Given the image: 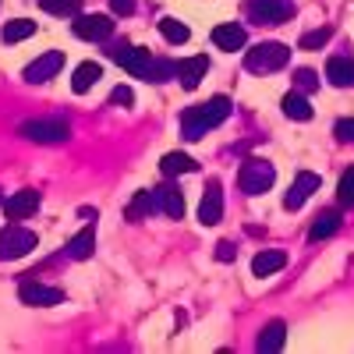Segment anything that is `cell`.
Instances as JSON below:
<instances>
[{
	"label": "cell",
	"instance_id": "obj_28",
	"mask_svg": "<svg viewBox=\"0 0 354 354\" xmlns=\"http://www.w3.org/2000/svg\"><path fill=\"white\" fill-rule=\"evenodd\" d=\"M39 8L46 11V15H57V18H75L78 15V8H82V0H39Z\"/></svg>",
	"mask_w": 354,
	"mask_h": 354
},
{
	"label": "cell",
	"instance_id": "obj_3",
	"mask_svg": "<svg viewBox=\"0 0 354 354\" xmlns=\"http://www.w3.org/2000/svg\"><path fill=\"white\" fill-rule=\"evenodd\" d=\"M273 181H277L273 163H266V160H259V156H252V160H245V163H241L238 185H241V192H245V195H266V192L273 188Z\"/></svg>",
	"mask_w": 354,
	"mask_h": 354
},
{
	"label": "cell",
	"instance_id": "obj_18",
	"mask_svg": "<svg viewBox=\"0 0 354 354\" xmlns=\"http://www.w3.org/2000/svg\"><path fill=\"white\" fill-rule=\"evenodd\" d=\"M156 202H160V213H167L170 220H181L185 216V195L177 192V188H170V185L156 188Z\"/></svg>",
	"mask_w": 354,
	"mask_h": 354
},
{
	"label": "cell",
	"instance_id": "obj_26",
	"mask_svg": "<svg viewBox=\"0 0 354 354\" xmlns=\"http://www.w3.org/2000/svg\"><path fill=\"white\" fill-rule=\"evenodd\" d=\"M32 32H36V21L15 18V21H8L4 28H0V39H4V43H21V39H28Z\"/></svg>",
	"mask_w": 354,
	"mask_h": 354
},
{
	"label": "cell",
	"instance_id": "obj_25",
	"mask_svg": "<svg viewBox=\"0 0 354 354\" xmlns=\"http://www.w3.org/2000/svg\"><path fill=\"white\" fill-rule=\"evenodd\" d=\"M337 230H340V213H322L312 223V230H308V241H326V238H333Z\"/></svg>",
	"mask_w": 354,
	"mask_h": 354
},
{
	"label": "cell",
	"instance_id": "obj_21",
	"mask_svg": "<svg viewBox=\"0 0 354 354\" xmlns=\"http://www.w3.org/2000/svg\"><path fill=\"white\" fill-rule=\"evenodd\" d=\"M283 113L290 117V121H312V103H308V96L305 93H287L283 96Z\"/></svg>",
	"mask_w": 354,
	"mask_h": 354
},
{
	"label": "cell",
	"instance_id": "obj_5",
	"mask_svg": "<svg viewBox=\"0 0 354 354\" xmlns=\"http://www.w3.org/2000/svg\"><path fill=\"white\" fill-rule=\"evenodd\" d=\"M39 245V238L32 230H25L21 223H8L0 230V259H21Z\"/></svg>",
	"mask_w": 354,
	"mask_h": 354
},
{
	"label": "cell",
	"instance_id": "obj_9",
	"mask_svg": "<svg viewBox=\"0 0 354 354\" xmlns=\"http://www.w3.org/2000/svg\"><path fill=\"white\" fill-rule=\"evenodd\" d=\"M223 220V192H220V181L209 177V185L202 192V202H198V223L202 227H216Z\"/></svg>",
	"mask_w": 354,
	"mask_h": 354
},
{
	"label": "cell",
	"instance_id": "obj_30",
	"mask_svg": "<svg viewBox=\"0 0 354 354\" xmlns=\"http://www.w3.org/2000/svg\"><path fill=\"white\" fill-rule=\"evenodd\" d=\"M330 36H333V28H315V32H305L298 39V46L301 50H322V46L330 43Z\"/></svg>",
	"mask_w": 354,
	"mask_h": 354
},
{
	"label": "cell",
	"instance_id": "obj_15",
	"mask_svg": "<svg viewBox=\"0 0 354 354\" xmlns=\"http://www.w3.org/2000/svg\"><path fill=\"white\" fill-rule=\"evenodd\" d=\"M213 43L220 50H241L248 43V32H245V25H234V21H223L213 28Z\"/></svg>",
	"mask_w": 354,
	"mask_h": 354
},
{
	"label": "cell",
	"instance_id": "obj_6",
	"mask_svg": "<svg viewBox=\"0 0 354 354\" xmlns=\"http://www.w3.org/2000/svg\"><path fill=\"white\" fill-rule=\"evenodd\" d=\"M18 135L28 142H39V145H53V142H68L71 128L64 121H57V117H50V121H25L18 128Z\"/></svg>",
	"mask_w": 354,
	"mask_h": 354
},
{
	"label": "cell",
	"instance_id": "obj_20",
	"mask_svg": "<svg viewBox=\"0 0 354 354\" xmlns=\"http://www.w3.org/2000/svg\"><path fill=\"white\" fill-rule=\"evenodd\" d=\"M100 78H103V68H100L96 61H85V64H78V68H75L71 88H75V93H88V88H93Z\"/></svg>",
	"mask_w": 354,
	"mask_h": 354
},
{
	"label": "cell",
	"instance_id": "obj_7",
	"mask_svg": "<svg viewBox=\"0 0 354 354\" xmlns=\"http://www.w3.org/2000/svg\"><path fill=\"white\" fill-rule=\"evenodd\" d=\"M245 11H248V18L259 21V25H280V21L290 18L294 0H248Z\"/></svg>",
	"mask_w": 354,
	"mask_h": 354
},
{
	"label": "cell",
	"instance_id": "obj_36",
	"mask_svg": "<svg viewBox=\"0 0 354 354\" xmlns=\"http://www.w3.org/2000/svg\"><path fill=\"white\" fill-rule=\"evenodd\" d=\"M216 259H220V262H230V259H234V245H230V241H220V245H216Z\"/></svg>",
	"mask_w": 354,
	"mask_h": 354
},
{
	"label": "cell",
	"instance_id": "obj_11",
	"mask_svg": "<svg viewBox=\"0 0 354 354\" xmlns=\"http://www.w3.org/2000/svg\"><path fill=\"white\" fill-rule=\"evenodd\" d=\"M18 298L32 308H50V305H61L64 301V290L61 287H43V283H21L18 287Z\"/></svg>",
	"mask_w": 354,
	"mask_h": 354
},
{
	"label": "cell",
	"instance_id": "obj_4",
	"mask_svg": "<svg viewBox=\"0 0 354 354\" xmlns=\"http://www.w3.org/2000/svg\"><path fill=\"white\" fill-rule=\"evenodd\" d=\"M106 53H110L113 64H121V68H124L128 75H135V78H145V71H149V64H153V53L142 50V46H135V43H128V39L113 43Z\"/></svg>",
	"mask_w": 354,
	"mask_h": 354
},
{
	"label": "cell",
	"instance_id": "obj_37",
	"mask_svg": "<svg viewBox=\"0 0 354 354\" xmlns=\"http://www.w3.org/2000/svg\"><path fill=\"white\" fill-rule=\"evenodd\" d=\"M0 202H4V198H0Z\"/></svg>",
	"mask_w": 354,
	"mask_h": 354
},
{
	"label": "cell",
	"instance_id": "obj_14",
	"mask_svg": "<svg viewBox=\"0 0 354 354\" xmlns=\"http://www.w3.org/2000/svg\"><path fill=\"white\" fill-rule=\"evenodd\" d=\"M205 71H209V57H205V53H195V57H188V61L177 64V78H181L185 88H198Z\"/></svg>",
	"mask_w": 354,
	"mask_h": 354
},
{
	"label": "cell",
	"instance_id": "obj_16",
	"mask_svg": "<svg viewBox=\"0 0 354 354\" xmlns=\"http://www.w3.org/2000/svg\"><path fill=\"white\" fill-rule=\"evenodd\" d=\"M287 266V252H277V248H266V252H259L255 259H252V273L255 277H273V273H280Z\"/></svg>",
	"mask_w": 354,
	"mask_h": 354
},
{
	"label": "cell",
	"instance_id": "obj_22",
	"mask_svg": "<svg viewBox=\"0 0 354 354\" xmlns=\"http://www.w3.org/2000/svg\"><path fill=\"white\" fill-rule=\"evenodd\" d=\"M192 170H198V163L188 156V153H167L163 160H160V174L163 177H177V174H192Z\"/></svg>",
	"mask_w": 354,
	"mask_h": 354
},
{
	"label": "cell",
	"instance_id": "obj_32",
	"mask_svg": "<svg viewBox=\"0 0 354 354\" xmlns=\"http://www.w3.org/2000/svg\"><path fill=\"white\" fill-rule=\"evenodd\" d=\"M337 198H340V205H347V209H351V205H354V167L340 177V188H337Z\"/></svg>",
	"mask_w": 354,
	"mask_h": 354
},
{
	"label": "cell",
	"instance_id": "obj_27",
	"mask_svg": "<svg viewBox=\"0 0 354 354\" xmlns=\"http://www.w3.org/2000/svg\"><path fill=\"white\" fill-rule=\"evenodd\" d=\"M160 32H163V39L174 43V46H177V43H188V36H192L188 25L177 21V18H160Z\"/></svg>",
	"mask_w": 354,
	"mask_h": 354
},
{
	"label": "cell",
	"instance_id": "obj_13",
	"mask_svg": "<svg viewBox=\"0 0 354 354\" xmlns=\"http://www.w3.org/2000/svg\"><path fill=\"white\" fill-rule=\"evenodd\" d=\"M36 205H39V192L21 188L11 198H4V213H8V220H25V216L36 213Z\"/></svg>",
	"mask_w": 354,
	"mask_h": 354
},
{
	"label": "cell",
	"instance_id": "obj_35",
	"mask_svg": "<svg viewBox=\"0 0 354 354\" xmlns=\"http://www.w3.org/2000/svg\"><path fill=\"white\" fill-rule=\"evenodd\" d=\"M110 11L113 15H131L135 11V0H110Z\"/></svg>",
	"mask_w": 354,
	"mask_h": 354
},
{
	"label": "cell",
	"instance_id": "obj_10",
	"mask_svg": "<svg viewBox=\"0 0 354 354\" xmlns=\"http://www.w3.org/2000/svg\"><path fill=\"white\" fill-rule=\"evenodd\" d=\"M319 174H308V170H301L298 177H294V185H290V192L283 195V205H287V209H301V205L319 192Z\"/></svg>",
	"mask_w": 354,
	"mask_h": 354
},
{
	"label": "cell",
	"instance_id": "obj_1",
	"mask_svg": "<svg viewBox=\"0 0 354 354\" xmlns=\"http://www.w3.org/2000/svg\"><path fill=\"white\" fill-rule=\"evenodd\" d=\"M227 117H230V100L227 96H213V100H205L198 106H188L181 113V131H185L188 142H198V138H205V131L220 128Z\"/></svg>",
	"mask_w": 354,
	"mask_h": 354
},
{
	"label": "cell",
	"instance_id": "obj_34",
	"mask_svg": "<svg viewBox=\"0 0 354 354\" xmlns=\"http://www.w3.org/2000/svg\"><path fill=\"white\" fill-rule=\"evenodd\" d=\"M131 100H135V93H131L128 85H117L113 93H110V103H131Z\"/></svg>",
	"mask_w": 354,
	"mask_h": 354
},
{
	"label": "cell",
	"instance_id": "obj_12",
	"mask_svg": "<svg viewBox=\"0 0 354 354\" xmlns=\"http://www.w3.org/2000/svg\"><path fill=\"white\" fill-rule=\"evenodd\" d=\"M61 68H64V50H46L25 68V82H50Z\"/></svg>",
	"mask_w": 354,
	"mask_h": 354
},
{
	"label": "cell",
	"instance_id": "obj_19",
	"mask_svg": "<svg viewBox=\"0 0 354 354\" xmlns=\"http://www.w3.org/2000/svg\"><path fill=\"white\" fill-rule=\"evenodd\" d=\"M283 340H287V326H283L280 319H273L270 326H266V330L259 333V344H255V347H259L262 354H273V351H280V347H283Z\"/></svg>",
	"mask_w": 354,
	"mask_h": 354
},
{
	"label": "cell",
	"instance_id": "obj_31",
	"mask_svg": "<svg viewBox=\"0 0 354 354\" xmlns=\"http://www.w3.org/2000/svg\"><path fill=\"white\" fill-rule=\"evenodd\" d=\"M294 88H298V93H315V88H319V75L308 71V68H298V71H294Z\"/></svg>",
	"mask_w": 354,
	"mask_h": 354
},
{
	"label": "cell",
	"instance_id": "obj_23",
	"mask_svg": "<svg viewBox=\"0 0 354 354\" xmlns=\"http://www.w3.org/2000/svg\"><path fill=\"white\" fill-rule=\"evenodd\" d=\"M160 209V202H156V188L153 192H138L135 198H131V205H128V220H145L149 213H156Z\"/></svg>",
	"mask_w": 354,
	"mask_h": 354
},
{
	"label": "cell",
	"instance_id": "obj_29",
	"mask_svg": "<svg viewBox=\"0 0 354 354\" xmlns=\"http://www.w3.org/2000/svg\"><path fill=\"white\" fill-rule=\"evenodd\" d=\"M145 78H149V82H170V78H177V64L174 61H156V57H153V64H149V71H145Z\"/></svg>",
	"mask_w": 354,
	"mask_h": 354
},
{
	"label": "cell",
	"instance_id": "obj_33",
	"mask_svg": "<svg viewBox=\"0 0 354 354\" xmlns=\"http://www.w3.org/2000/svg\"><path fill=\"white\" fill-rule=\"evenodd\" d=\"M333 135H337L340 142H354V117H344V121H337Z\"/></svg>",
	"mask_w": 354,
	"mask_h": 354
},
{
	"label": "cell",
	"instance_id": "obj_8",
	"mask_svg": "<svg viewBox=\"0 0 354 354\" xmlns=\"http://www.w3.org/2000/svg\"><path fill=\"white\" fill-rule=\"evenodd\" d=\"M75 36L88 43H106L113 36V21L110 15H75Z\"/></svg>",
	"mask_w": 354,
	"mask_h": 354
},
{
	"label": "cell",
	"instance_id": "obj_17",
	"mask_svg": "<svg viewBox=\"0 0 354 354\" xmlns=\"http://www.w3.org/2000/svg\"><path fill=\"white\" fill-rule=\"evenodd\" d=\"M326 78L337 88H354V61H347V57H330L326 61Z\"/></svg>",
	"mask_w": 354,
	"mask_h": 354
},
{
	"label": "cell",
	"instance_id": "obj_24",
	"mask_svg": "<svg viewBox=\"0 0 354 354\" xmlns=\"http://www.w3.org/2000/svg\"><path fill=\"white\" fill-rule=\"evenodd\" d=\"M93 248H96V230H93V227L78 230L75 238L68 241V255H71V259H88V255H93Z\"/></svg>",
	"mask_w": 354,
	"mask_h": 354
},
{
	"label": "cell",
	"instance_id": "obj_2",
	"mask_svg": "<svg viewBox=\"0 0 354 354\" xmlns=\"http://www.w3.org/2000/svg\"><path fill=\"white\" fill-rule=\"evenodd\" d=\"M287 61H290V46H283V43H259L245 53V68L255 75L280 71V68H287Z\"/></svg>",
	"mask_w": 354,
	"mask_h": 354
}]
</instances>
